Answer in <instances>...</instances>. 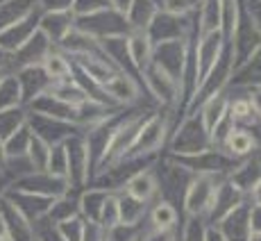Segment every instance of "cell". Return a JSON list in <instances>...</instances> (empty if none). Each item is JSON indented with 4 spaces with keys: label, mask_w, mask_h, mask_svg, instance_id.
I'll return each instance as SVG.
<instances>
[{
    "label": "cell",
    "mask_w": 261,
    "mask_h": 241,
    "mask_svg": "<svg viewBox=\"0 0 261 241\" xmlns=\"http://www.w3.org/2000/svg\"><path fill=\"white\" fill-rule=\"evenodd\" d=\"M105 93L112 98H116L118 103H134L139 98V87L134 84V80L125 73H114L107 82L102 84Z\"/></svg>",
    "instance_id": "6"
},
{
    "label": "cell",
    "mask_w": 261,
    "mask_h": 241,
    "mask_svg": "<svg viewBox=\"0 0 261 241\" xmlns=\"http://www.w3.org/2000/svg\"><path fill=\"white\" fill-rule=\"evenodd\" d=\"M123 191H125V196H129V198L148 205L159 191V180L152 168H141L125 180Z\"/></svg>",
    "instance_id": "3"
},
{
    "label": "cell",
    "mask_w": 261,
    "mask_h": 241,
    "mask_svg": "<svg viewBox=\"0 0 261 241\" xmlns=\"http://www.w3.org/2000/svg\"><path fill=\"white\" fill-rule=\"evenodd\" d=\"M250 105H252L254 114H257V118H261V89H252L250 91Z\"/></svg>",
    "instance_id": "18"
},
{
    "label": "cell",
    "mask_w": 261,
    "mask_h": 241,
    "mask_svg": "<svg viewBox=\"0 0 261 241\" xmlns=\"http://www.w3.org/2000/svg\"><path fill=\"white\" fill-rule=\"evenodd\" d=\"M223 146L227 150L229 157H248L254 148H257V139L250 130H243L239 125H232L227 130V134L223 137Z\"/></svg>",
    "instance_id": "5"
},
{
    "label": "cell",
    "mask_w": 261,
    "mask_h": 241,
    "mask_svg": "<svg viewBox=\"0 0 261 241\" xmlns=\"http://www.w3.org/2000/svg\"><path fill=\"white\" fill-rule=\"evenodd\" d=\"M166 128H168L166 120L159 116V114H152L148 120H143L132 146H129L127 155H125L123 159H141L145 155L159 150L164 143V139H166Z\"/></svg>",
    "instance_id": "2"
},
{
    "label": "cell",
    "mask_w": 261,
    "mask_h": 241,
    "mask_svg": "<svg viewBox=\"0 0 261 241\" xmlns=\"http://www.w3.org/2000/svg\"><path fill=\"white\" fill-rule=\"evenodd\" d=\"M127 53L132 57L134 66L143 71L152 59V43H150L148 34H134L132 39H127Z\"/></svg>",
    "instance_id": "11"
},
{
    "label": "cell",
    "mask_w": 261,
    "mask_h": 241,
    "mask_svg": "<svg viewBox=\"0 0 261 241\" xmlns=\"http://www.w3.org/2000/svg\"><path fill=\"white\" fill-rule=\"evenodd\" d=\"M46 173L50 175V178L66 180V182H68V146H66V141H59V143L50 146ZM68 184H71V182H68Z\"/></svg>",
    "instance_id": "9"
},
{
    "label": "cell",
    "mask_w": 261,
    "mask_h": 241,
    "mask_svg": "<svg viewBox=\"0 0 261 241\" xmlns=\"http://www.w3.org/2000/svg\"><path fill=\"white\" fill-rule=\"evenodd\" d=\"M134 241H139V237H137V239H134Z\"/></svg>",
    "instance_id": "22"
},
{
    "label": "cell",
    "mask_w": 261,
    "mask_h": 241,
    "mask_svg": "<svg viewBox=\"0 0 261 241\" xmlns=\"http://www.w3.org/2000/svg\"><path fill=\"white\" fill-rule=\"evenodd\" d=\"M220 16H223L220 30H223L225 39H232L234 28H237V3H234V0H227V3L223 5V9H220Z\"/></svg>",
    "instance_id": "15"
},
{
    "label": "cell",
    "mask_w": 261,
    "mask_h": 241,
    "mask_svg": "<svg viewBox=\"0 0 261 241\" xmlns=\"http://www.w3.org/2000/svg\"><path fill=\"white\" fill-rule=\"evenodd\" d=\"M227 107H229V103L223 93L212 96L207 100V105H204L202 116H200V125H202L204 134L209 137V141L214 139V134H216V130L220 128V123L227 118Z\"/></svg>",
    "instance_id": "4"
},
{
    "label": "cell",
    "mask_w": 261,
    "mask_h": 241,
    "mask_svg": "<svg viewBox=\"0 0 261 241\" xmlns=\"http://www.w3.org/2000/svg\"><path fill=\"white\" fill-rule=\"evenodd\" d=\"M148 219L154 232H173L175 225H177V209L170 200H159L152 205Z\"/></svg>",
    "instance_id": "7"
},
{
    "label": "cell",
    "mask_w": 261,
    "mask_h": 241,
    "mask_svg": "<svg viewBox=\"0 0 261 241\" xmlns=\"http://www.w3.org/2000/svg\"><path fill=\"white\" fill-rule=\"evenodd\" d=\"M250 198H252V205H261V180H257L254 187L250 189Z\"/></svg>",
    "instance_id": "19"
},
{
    "label": "cell",
    "mask_w": 261,
    "mask_h": 241,
    "mask_svg": "<svg viewBox=\"0 0 261 241\" xmlns=\"http://www.w3.org/2000/svg\"><path fill=\"white\" fill-rule=\"evenodd\" d=\"M248 223L250 230H261V205H252L248 209Z\"/></svg>",
    "instance_id": "17"
},
{
    "label": "cell",
    "mask_w": 261,
    "mask_h": 241,
    "mask_svg": "<svg viewBox=\"0 0 261 241\" xmlns=\"http://www.w3.org/2000/svg\"><path fill=\"white\" fill-rule=\"evenodd\" d=\"M245 241H261V230H250V234Z\"/></svg>",
    "instance_id": "20"
},
{
    "label": "cell",
    "mask_w": 261,
    "mask_h": 241,
    "mask_svg": "<svg viewBox=\"0 0 261 241\" xmlns=\"http://www.w3.org/2000/svg\"><path fill=\"white\" fill-rule=\"evenodd\" d=\"M195 5V0H164V7L170 14H184Z\"/></svg>",
    "instance_id": "16"
},
{
    "label": "cell",
    "mask_w": 261,
    "mask_h": 241,
    "mask_svg": "<svg viewBox=\"0 0 261 241\" xmlns=\"http://www.w3.org/2000/svg\"><path fill=\"white\" fill-rule=\"evenodd\" d=\"M23 87L18 78L14 75H5L0 78V112H9V109H18V103L23 98Z\"/></svg>",
    "instance_id": "10"
},
{
    "label": "cell",
    "mask_w": 261,
    "mask_h": 241,
    "mask_svg": "<svg viewBox=\"0 0 261 241\" xmlns=\"http://www.w3.org/2000/svg\"><path fill=\"white\" fill-rule=\"evenodd\" d=\"M41 66H43V75H46L48 80H53V82H66L73 75L71 62H68L62 53H55V50L43 55Z\"/></svg>",
    "instance_id": "8"
},
{
    "label": "cell",
    "mask_w": 261,
    "mask_h": 241,
    "mask_svg": "<svg viewBox=\"0 0 261 241\" xmlns=\"http://www.w3.org/2000/svg\"><path fill=\"white\" fill-rule=\"evenodd\" d=\"M118 205H120V225L123 228H134L143 219L145 209H148L145 203H139V200L129 198V196H120Z\"/></svg>",
    "instance_id": "12"
},
{
    "label": "cell",
    "mask_w": 261,
    "mask_h": 241,
    "mask_svg": "<svg viewBox=\"0 0 261 241\" xmlns=\"http://www.w3.org/2000/svg\"><path fill=\"white\" fill-rule=\"evenodd\" d=\"M0 241H14V239L9 237V232H3V234H0Z\"/></svg>",
    "instance_id": "21"
},
{
    "label": "cell",
    "mask_w": 261,
    "mask_h": 241,
    "mask_svg": "<svg viewBox=\"0 0 261 241\" xmlns=\"http://www.w3.org/2000/svg\"><path fill=\"white\" fill-rule=\"evenodd\" d=\"M227 116L234 125H237V123H252V120L257 118V114H254V109H252V105H250L248 98H237L234 103H229Z\"/></svg>",
    "instance_id": "13"
},
{
    "label": "cell",
    "mask_w": 261,
    "mask_h": 241,
    "mask_svg": "<svg viewBox=\"0 0 261 241\" xmlns=\"http://www.w3.org/2000/svg\"><path fill=\"white\" fill-rule=\"evenodd\" d=\"M218 184H220L218 175H212V173L193 175V180L187 184V194H184V212L189 216H204V214H209Z\"/></svg>",
    "instance_id": "1"
},
{
    "label": "cell",
    "mask_w": 261,
    "mask_h": 241,
    "mask_svg": "<svg viewBox=\"0 0 261 241\" xmlns=\"http://www.w3.org/2000/svg\"><path fill=\"white\" fill-rule=\"evenodd\" d=\"M179 241H207V228L202 223V216H189Z\"/></svg>",
    "instance_id": "14"
}]
</instances>
